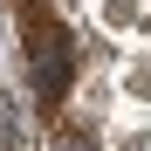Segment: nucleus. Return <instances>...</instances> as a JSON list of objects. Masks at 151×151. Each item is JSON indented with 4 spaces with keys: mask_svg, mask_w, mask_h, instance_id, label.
<instances>
[{
    "mask_svg": "<svg viewBox=\"0 0 151 151\" xmlns=\"http://www.w3.org/2000/svg\"><path fill=\"white\" fill-rule=\"evenodd\" d=\"M21 35H28V76H35L41 103H62L69 76H76V48L62 35V21L41 7V0H21Z\"/></svg>",
    "mask_w": 151,
    "mask_h": 151,
    "instance_id": "obj_1",
    "label": "nucleus"
},
{
    "mask_svg": "<svg viewBox=\"0 0 151 151\" xmlns=\"http://www.w3.org/2000/svg\"><path fill=\"white\" fill-rule=\"evenodd\" d=\"M0 151H21V117L7 103V89H0Z\"/></svg>",
    "mask_w": 151,
    "mask_h": 151,
    "instance_id": "obj_2",
    "label": "nucleus"
},
{
    "mask_svg": "<svg viewBox=\"0 0 151 151\" xmlns=\"http://www.w3.org/2000/svg\"><path fill=\"white\" fill-rule=\"evenodd\" d=\"M55 151H89V137H76V131H62V137H55Z\"/></svg>",
    "mask_w": 151,
    "mask_h": 151,
    "instance_id": "obj_3",
    "label": "nucleus"
}]
</instances>
